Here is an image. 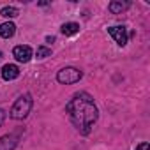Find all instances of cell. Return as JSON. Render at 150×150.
Instances as JSON below:
<instances>
[{"mask_svg":"<svg viewBox=\"0 0 150 150\" xmlns=\"http://www.w3.org/2000/svg\"><path fill=\"white\" fill-rule=\"evenodd\" d=\"M83 78V72L76 67H64L57 72V81L62 85H72V83H78Z\"/></svg>","mask_w":150,"mask_h":150,"instance_id":"3957f363","label":"cell"},{"mask_svg":"<svg viewBox=\"0 0 150 150\" xmlns=\"http://www.w3.org/2000/svg\"><path fill=\"white\" fill-rule=\"evenodd\" d=\"M108 34L115 39V42L120 46V48H124L125 44H127V39H129V35H127V28L125 27H122V25H117V27H110L108 28Z\"/></svg>","mask_w":150,"mask_h":150,"instance_id":"277c9868","label":"cell"},{"mask_svg":"<svg viewBox=\"0 0 150 150\" xmlns=\"http://www.w3.org/2000/svg\"><path fill=\"white\" fill-rule=\"evenodd\" d=\"M4 120H6V111L0 108V127H2V124H4Z\"/></svg>","mask_w":150,"mask_h":150,"instance_id":"5bb4252c","label":"cell"},{"mask_svg":"<svg viewBox=\"0 0 150 150\" xmlns=\"http://www.w3.org/2000/svg\"><path fill=\"white\" fill-rule=\"evenodd\" d=\"M60 32L65 35V37H71V35H76L80 32V25L74 23V21H69V23H64L60 27Z\"/></svg>","mask_w":150,"mask_h":150,"instance_id":"ba28073f","label":"cell"},{"mask_svg":"<svg viewBox=\"0 0 150 150\" xmlns=\"http://www.w3.org/2000/svg\"><path fill=\"white\" fill-rule=\"evenodd\" d=\"M0 74H2V80L13 81V80H16L20 76V67L16 64H6L2 67V72H0Z\"/></svg>","mask_w":150,"mask_h":150,"instance_id":"8992f818","label":"cell"},{"mask_svg":"<svg viewBox=\"0 0 150 150\" xmlns=\"http://www.w3.org/2000/svg\"><path fill=\"white\" fill-rule=\"evenodd\" d=\"M65 111H67L72 125L81 134H88L99 118V110L94 103V97L87 92L74 94L72 99L65 104Z\"/></svg>","mask_w":150,"mask_h":150,"instance_id":"6da1fadb","label":"cell"},{"mask_svg":"<svg viewBox=\"0 0 150 150\" xmlns=\"http://www.w3.org/2000/svg\"><path fill=\"white\" fill-rule=\"evenodd\" d=\"M14 32H16V25H14V23H11V21H6V23L0 25V37L9 39V37H13V35H14Z\"/></svg>","mask_w":150,"mask_h":150,"instance_id":"9c48e42d","label":"cell"},{"mask_svg":"<svg viewBox=\"0 0 150 150\" xmlns=\"http://www.w3.org/2000/svg\"><path fill=\"white\" fill-rule=\"evenodd\" d=\"M0 14H2L4 18H16V16L20 14V11H18V7H14V6H6V7H2Z\"/></svg>","mask_w":150,"mask_h":150,"instance_id":"8fae6325","label":"cell"},{"mask_svg":"<svg viewBox=\"0 0 150 150\" xmlns=\"http://www.w3.org/2000/svg\"><path fill=\"white\" fill-rule=\"evenodd\" d=\"M136 150H150V145H148L146 141H143V143H139V145L136 146Z\"/></svg>","mask_w":150,"mask_h":150,"instance_id":"4fadbf2b","label":"cell"},{"mask_svg":"<svg viewBox=\"0 0 150 150\" xmlns=\"http://www.w3.org/2000/svg\"><path fill=\"white\" fill-rule=\"evenodd\" d=\"M13 57H14L18 62L27 64V62L32 60V48H30V46H23V44H20V46H16V48L13 50Z\"/></svg>","mask_w":150,"mask_h":150,"instance_id":"5b68a950","label":"cell"},{"mask_svg":"<svg viewBox=\"0 0 150 150\" xmlns=\"http://www.w3.org/2000/svg\"><path fill=\"white\" fill-rule=\"evenodd\" d=\"M32 106H34V99H32V96H30V94H25V96H21V97L16 99V103L13 104L9 115H11V118H14V120H23V118L28 117Z\"/></svg>","mask_w":150,"mask_h":150,"instance_id":"7a4b0ae2","label":"cell"},{"mask_svg":"<svg viewBox=\"0 0 150 150\" xmlns=\"http://www.w3.org/2000/svg\"><path fill=\"white\" fill-rule=\"evenodd\" d=\"M129 2H125V0H124V2H122V0H115V2H111L110 4V11L113 13V14H120V13H124L125 9H129Z\"/></svg>","mask_w":150,"mask_h":150,"instance_id":"30bf717a","label":"cell"},{"mask_svg":"<svg viewBox=\"0 0 150 150\" xmlns=\"http://www.w3.org/2000/svg\"><path fill=\"white\" fill-rule=\"evenodd\" d=\"M50 55H51V50H50V48H46V46H39V48H37V51H35V57H37L39 60L48 58Z\"/></svg>","mask_w":150,"mask_h":150,"instance_id":"7c38bea8","label":"cell"},{"mask_svg":"<svg viewBox=\"0 0 150 150\" xmlns=\"http://www.w3.org/2000/svg\"><path fill=\"white\" fill-rule=\"evenodd\" d=\"M18 145V136L16 134H6L0 138V150H14Z\"/></svg>","mask_w":150,"mask_h":150,"instance_id":"52a82bcc","label":"cell"}]
</instances>
